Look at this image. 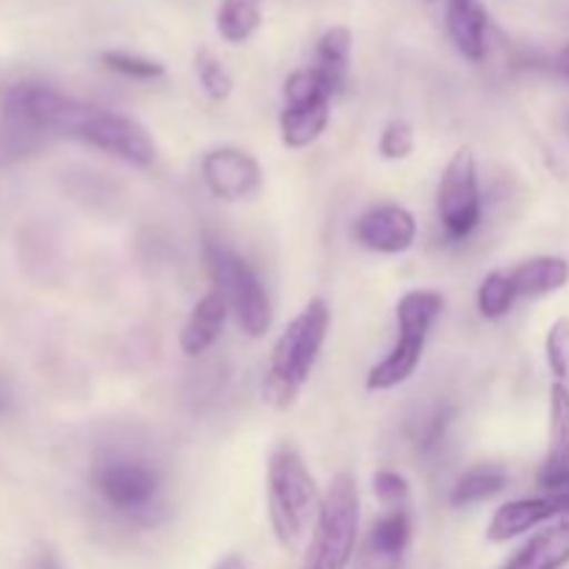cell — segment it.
<instances>
[{
    "mask_svg": "<svg viewBox=\"0 0 569 569\" xmlns=\"http://www.w3.org/2000/svg\"><path fill=\"white\" fill-rule=\"evenodd\" d=\"M350 50H353V33L345 26L328 28L320 37V42H317V61L311 67L326 78L333 94L342 92L345 83H348Z\"/></svg>",
    "mask_w": 569,
    "mask_h": 569,
    "instance_id": "obj_19",
    "label": "cell"
},
{
    "mask_svg": "<svg viewBox=\"0 0 569 569\" xmlns=\"http://www.w3.org/2000/svg\"><path fill=\"white\" fill-rule=\"evenodd\" d=\"M328 328H331V309H328L326 300L315 298L278 337L264 383V395L278 409L292 406L303 383L309 381L311 370L320 359L322 345H326Z\"/></svg>",
    "mask_w": 569,
    "mask_h": 569,
    "instance_id": "obj_3",
    "label": "cell"
},
{
    "mask_svg": "<svg viewBox=\"0 0 569 569\" xmlns=\"http://www.w3.org/2000/svg\"><path fill=\"white\" fill-rule=\"evenodd\" d=\"M194 64H198V78L203 92L209 94L211 100H217V103H220V100H228V94L233 92V78L231 72H228V67L222 64L211 50H200Z\"/></svg>",
    "mask_w": 569,
    "mask_h": 569,
    "instance_id": "obj_24",
    "label": "cell"
},
{
    "mask_svg": "<svg viewBox=\"0 0 569 569\" xmlns=\"http://www.w3.org/2000/svg\"><path fill=\"white\" fill-rule=\"evenodd\" d=\"M92 489L106 506L122 515H139L156 503L161 478L150 461L133 456H109L92 470Z\"/></svg>",
    "mask_w": 569,
    "mask_h": 569,
    "instance_id": "obj_8",
    "label": "cell"
},
{
    "mask_svg": "<svg viewBox=\"0 0 569 569\" xmlns=\"http://www.w3.org/2000/svg\"><path fill=\"white\" fill-rule=\"evenodd\" d=\"M100 64L106 70L117 72V76L133 78V81H153V78L164 76V64L153 59H144V56L126 53V50H106L100 56Z\"/></svg>",
    "mask_w": 569,
    "mask_h": 569,
    "instance_id": "obj_23",
    "label": "cell"
},
{
    "mask_svg": "<svg viewBox=\"0 0 569 569\" xmlns=\"http://www.w3.org/2000/svg\"><path fill=\"white\" fill-rule=\"evenodd\" d=\"M569 565V526H553L528 539L503 569H565Z\"/></svg>",
    "mask_w": 569,
    "mask_h": 569,
    "instance_id": "obj_18",
    "label": "cell"
},
{
    "mask_svg": "<svg viewBox=\"0 0 569 569\" xmlns=\"http://www.w3.org/2000/svg\"><path fill=\"white\" fill-rule=\"evenodd\" d=\"M545 356H548V367L556 381L565 383L569 376V320L565 317L550 326L548 339H545Z\"/></svg>",
    "mask_w": 569,
    "mask_h": 569,
    "instance_id": "obj_26",
    "label": "cell"
},
{
    "mask_svg": "<svg viewBox=\"0 0 569 569\" xmlns=\"http://www.w3.org/2000/svg\"><path fill=\"white\" fill-rule=\"evenodd\" d=\"M509 278L517 289V298H542L567 287L569 261L561 256H533L509 270Z\"/></svg>",
    "mask_w": 569,
    "mask_h": 569,
    "instance_id": "obj_17",
    "label": "cell"
},
{
    "mask_svg": "<svg viewBox=\"0 0 569 569\" xmlns=\"http://www.w3.org/2000/svg\"><path fill=\"white\" fill-rule=\"evenodd\" d=\"M353 239L372 253H406L417 242V220L403 206L381 203L376 209H367L356 220Z\"/></svg>",
    "mask_w": 569,
    "mask_h": 569,
    "instance_id": "obj_10",
    "label": "cell"
},
{
    "mask_svg": "<svg viewBox=\"0 0 569 569\" xmlns=\"http://www.w3.org/2000/svg\"><path fill=\"white\" fill-rule=\"evenodd\" d=\"M214 569H248V565H244L242 556L231 553V556H226V559H222V561H217Z\"/></svg>",
    "mask_w": 569,
    "mask_h": 569,
    "instance_id": "obj_29",
    "label": "cell"
},
{
    "mask_svg": "<svg viewBox=\"0 0 569 569\" xmlns=\"http://www.w3.org/2000/svg\"><path fill=\"white\" fill-rule=\"evenodd\" d=\"M515 300L517 289L515 283H511L509 272H489L481 281V287H478V311H481L487 320H500V317L509 315Z\"/></svg>",
    "mask_w": 569,
    "mask_h": 569,
    "instance_id": "obj_22",
    "label": "cell"
},
{
    "mask_svg": "<svg viewBox=\"0 0 569 569\" xmlns=\"http://www.w3.org/2000/svg\"><path fill=\"white\" fill-rule=\"evenodd\" d=\"M9 403H11V395H9V389H6L3 378H0V411L9 409Z\"/></svg>",
    "mask_w": 569,
    "mask_h": 569,
    "instance_id": "obj_30",
    "label": "cell"
},
{
    "mask_svg": "<svg viewBox=\"0 0 569 569\" xmlns=\"http://www.w3.org/2000/svg\"><path fill=\"white\" fill-rule=\"evenodd\" d=\"M203 259L206 272L211 278V287H214V292L222 295V300L228 303V311L239 322V328L250 339L264 337L270 331L272 306L270 295H267L264 283L259 281L253 267L242 256L233 253L231 248H226L220 242H211V239L203 248Z\"/></svg>",
    "mask_w": 569,
    "mask_h": 569,
    "instance_id": "obj_6",
    "label": "cell"
},
{
    "mask_svg": "<svg viewBox=\"0 0 569 569\" xmlns=\"http://www.w3.org/2000/svg\"><path fill=\"white\" fill-rule=\"evenodd\" d=\"M445 26H448L450 42L465 59L483 61L489 33V11L483 0H448Z\"/></svg>",
    "mask_w": 569,
    "mask_h": 569,
    "instance_id": "obj_14",
    "label": "cell"
},
{
    "mask_svg": "<svg viewBox=\"0 0 569 569\" xmlns=\"http://www.w3.org/2000/svg\"><path fill=\"white\" fill-rule=\"evenodd\" d=\"M359 515L356 478L350 472H339L322 495L320 515L300 569H348L359 542Z\"/></svg>",
    "mask_w": 569,
    "mask_h": 569,
    "instance_id": "obj_4",
    "label": "cell"
},
{
    "mask_svg": "<svg viewBox=\"0 0 569 569\" xmlns=\"http://www.w3.org/2000/svg\"><path fill=\"white\" fill-rule=\"evenodd\" d=\"M537 481L548 495L569 492V389L561 381L550 387V450Z\"/></svg>",
    "mask_w": 569,
    "mask_h": 569,
    "instance_id": "obj_13",
    "label": "cell"
},
{
    "mask_svg": "<svg viewBox=\"0 0 569 569\" xmlns=\"http://www.w3.org/2000/svg\"><path fill=\"white\" fill-rule=\"evenodd\" d=\"M322 495L303 456L292 445L272 450L267 467V509L270 526L283 550H298L311 522L320 515Z\"/></svg>",
    "mask_w": 569,
    "mask_h": 569,
    "instance_id": "obj_2",
    "label": "cell"
},
{
    "mask_svg": "<svg viewBox=\"0 0 569 569\" xmlns=\"http://www.w3.org/2000/svg\"><path fill=\"white\" fill-rule=\"evenodd\" d=\"M372 495H376V498L381 500V506H387V509H406L411 489L409 481H406L400 472L378 470L376 476H372Z\"/></svg>",
    "mask_w": 569,
    "mask_h": 569,
    "instance_id": "obj_27",
    "label": "cell"
},
{
    "mask_svg": "<svg viewBox=\"0 0 569 569\" xmlns=\"http://www.w3.org/2000/svg\"><path fill=\"white\" fill-rule=\"evenodd\" d=\"M48 569H56V567H53V565H48Z\"/></svg>",
    "mask_w": 569,
    "mask_h": 569,
    "instance_id": "obj_31",
    "label": "cell"
},
{
    "mask_svg": "<svg viewBox=\"0 0 569 569\" xmlns=\"http://www.w3.org/2000/svg\"><path fill=\"white\" fill-rule=\"evenodd\" d=\"M200 172L217 200L226 203H239V200L253 198L264 183L259 161L239 148H214L200 161Z\"/></svg>",
    "mask_w": 569,
    "mask_h": 569,
    "instance_id": "obj_9",
    "label": "cell"
},
{
    "mask_svg": "<svg viewBox=\"0 0 569 569\" xmlns=\"http://www.w3.org/2000/svg\"><path fill=\"white\" fill-rule=\"evenodd\" d=\"M261 28L259 0H222L217 9V31L226 42L242 44Z\"/></svg>",
    "mask_w": 569,
    "mask_h": 569,
    "instance_id": "obj_21",
    "label": "cell"
},
{
    "mask_svg": "<svg viewBox=\"0 0 569 569\" xmlns=\"http://www.w3.org/2000/svg\"><path fill=\"white\" fill-rule=\"evenodd\" d=\"M556 70H559V76L569 81V44L567 48H561V53L556 56Z\"/></svg>",
    "mask_w": 569,
    "mask_h": 569,
    "instance_id": "obj_28",
    "label": "cell"
},
{
    "mask_svg": "<svg viewBox=\"0 0 569 569\" xmlns=\"http://www.w3.org/2000/svg\"><path fill=\"white\" fill-rule=\"evenodd\" d=\"M331 122V98L303 100V103H283L281 120V142L292 150H303L322 137V131Z\"/></svg>",
    "mask_w": 569,
    "mask_h": 569,
    "instance_id": "obj_16",
    "label": "cell"
},
{
    "mask_svg": "<svg viewBox=\"0 0 569 569\" xmlns=\"http://www.w3.org/2000/svg\"><path fill=\"white\" fill-rule=\"evenodd\" d=\"M506 487H509V476L500 467H476L456 481L453 492H450V506L467 509V506L483 503L503 492Z\"/></svg>",
    "mask_w": 569,
    "mask_h": 569,
    "instance_id": "obj_20",
    "label": "cell"
},
{
    "mask_svg": "<svg viewBox=\"0 0 569 569\" xmlns=\"http://www.w3.org/2000/svg\"><path fill=\"white\" fill-rule=\"evenodd\" d=\"M44 133L78 139L133 167H148L156 159V144L137 120L100 106L42 87L17 83L0 103V142L17 153Z\"/></svg>",
    "mask_w": 569,
    "mask_h": 569,
    "instance_id": "obj_1",
    "label": "cell"
},
{
    "mask_svg": "<svg viewBox=\"0 0 569 569\" xmlns=\"http://www.w3.org/2000/svg\"><path fill=\"white\" fill-rule=\"evenodd\" d=\"M231 315L228 311V303L222 300L220 292H206L198 303L189 311L187 322L181 328V337H178V345H181L183 356L189 359H198L206 350L214 348V342L220 339L222 326H226V317Z\"/></svg>",
    "mask_w": 569,
    "mask_h": 569,
    "instance_id": "obj_15",
    "label": "cell"
},
{
    "mask_svg": "<svg viewBox=\"0 0 569 569\" xmlns=\"http://www.w3.org/2000/svg\"><path fill=\"white\" fill-rule=\"evenodd\" d=\"M569 509V492L567 495H545V498H522L509 500L500 506L492 515L487 528V539L495 545L511 542V539L522 537V533L533 531V528L545 526L550 520H561Z\"/></svg>",
    "mask_w": 569,
    "mask_h": 569,
    "instance_id": "obj_12",
    "label": "cell"
},
{
    "mask_svg": "<svg viewBox=\"0 0 569 569\" xmlns=\"http://www.w3.org/2000/svg\"><path fill=\"white\" fill-rule=\"evenodd\" d=\"M411 537H415V526H411L409 511L389 509L367 531L365 542L356 550L353 569H403Z\"/></svg>",
    "mask_w": 569,
    "mask_h": 569,
    "instance_id": "obj_11",
    "label": "cell"
},
{
    "mask_svg": "<svg viewBox=\"0 0 569 569\" xmlns=\"http://www.w3.org/2000/svg\"><path fill=\"white\" fill-rule=\"evenodd\" d=\"M437 211L445 233L453 242L470 237L481 222V183H478V164L470 148H459L448 161L439 181Z\"/></svg>",
    "mask_w": 569,
    "mask_h": 569,
    "instance_id": "obj_7",
    "label": "cell"
},
{
    "mask_svg": "<svg viewBox=\"0 0 569 569\" xmlns=\"http://www.w3.org/2000/svg\"><path fill=\"white\" fill-rule=\"evenodd\" d=\"M445 309V298L431 289H415L406 292L398 303V328L400 337L395 348L383 361H378L370 372H367V389L370 392H389V389L400 387L415 376V370L422 361V350H426V339L431 333L433 322L439 320Z\"/></svg>",
    "mask_w": 569,
    "mask_h": 569,
    "instance_id": "obj_5",
    "label": "cell"
},
{
    "mask_svg": "<svg viewBox=\"0 0 569 569\" xmlns=\"http://www.w3.org/2000/svg\"><path fill=\"white\" fill-rule=\"evenodd\" d=\"M378 153L387 161H403L415 153V128L406 120H389L378 139Z\"/></svg>",
    "mask_w": 569,
    "mask_h": 569,
    "instance_id": "obj_25",
    "label": "cell"
}]
</instances>
